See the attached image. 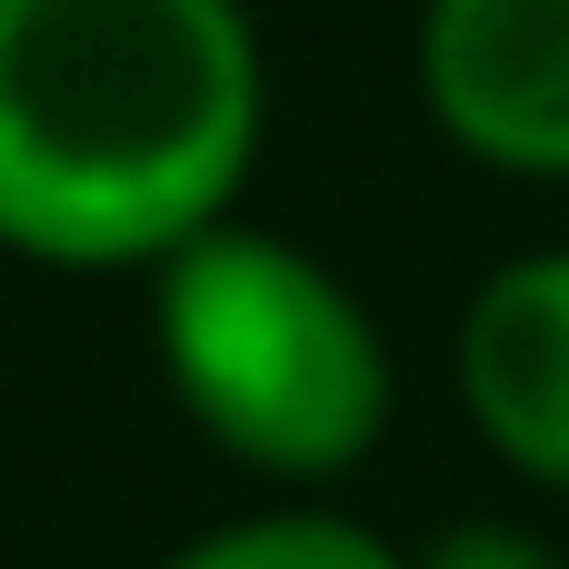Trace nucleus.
<instances>
[{
  "label": "nucleus",
  "mask_w": 569,
  "mask_h": 569,
  "mask_svg": "<svg viewBox=\"0 0 569 569\" xmlns=\"http://www.w3.org/2000/svg\"><path fill=\"white\" fill-rule=\"evenodd\" d=\"M440 140L510 180H569V0H420Z\"/></svg>",
  "instance_id": "nucleus-3"
},
{
  "label": "nucleus",
  "mask_w": 569,
  "mask_h": 569,
  "mask_svg": "<svg viewBox=\"0 0 569 569\" xmlns=\"http://www.w3.org/2000/svg\"><path fill=\"white\" fill-rule=\"evenodd\" d=\"M150 360L220 460L290 490L350 480L400 410L370 300L260 220H220L150 270Z\"/></svg>",
  "instance_id": "nucleus-2"
},
{
  "label": "nucleus",
  "mask_w": 569,
  "mask_h": 569,
  "mask_svg": "<svg viewBox=\"0 0 569 569\" xmlns=\"http://www.w3.org/2000/svg\"><path fill=\"white\" fill-rule=\"evenodd\" d=\"M270 140L250 0H0V250L160 270L240 220Z\"/></svg>",
  "instance_id": "nucleus-1"
},
{
  "label": "nucleus",
  "mask_w": 569,
  "mask_h": 569,
  "mask_svg": "<svg viewBox=\"0 0 569 569\" xmlns=\"http://www.w3.org/2000/svg\"><path fill=\"white\" fill-rule=\"evenodd\" d=\"M450 380L490 460L569 500V240L500 260L470 290L450 330Z\"/></svg>",
  "instance_id": "nucleus-4"
},
{
  "label": "nucleus",
  "mask_w": 569,
  "mask_h": 569,
  "mask_svg": "<svg viewBox=\"0 0 569 569\" xmlns=\"http://www.w3.org/2000/svg\"><path fill=\"white\" fill-rule=\"evenodd\" d=\"M160 569H410L400 540H380L370 520L350 510H320V500H270V510H240L200 540H180Z\"/></svg>",
  "instance_id": "nucleus-5"
},
{
  "label": "nucleus",
  "mask_w": 569,
  "mask_h": 569,
  "mask_svg": "<svg viewBox=\"0 0 569 569\" xmlns=\"http://www.w3.org/2000/svg\"><path fill=\"white\" fill-rule=\"evenodd\" d=\"M410 569H560V550L530 520H450L440 540H420Z\"/></svg>",
  "instance_id": "nucleus-6"
}]
</instances>
